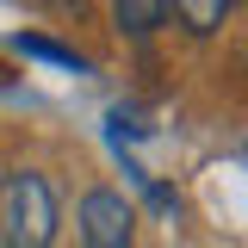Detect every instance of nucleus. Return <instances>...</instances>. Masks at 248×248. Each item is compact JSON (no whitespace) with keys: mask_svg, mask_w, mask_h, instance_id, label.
I'll use <instances>...</instances> for the list:
<instances>
[{"mask_svg":"<svg viewBox=\"0 0 248 248\" xmlns=\"http://www.w3.org/2000/svg\"><path fill=\"white\" fill-rule=\"evenodd\" d=\"M0 242L6 248H50L56 242V192L44 174L13 168L0 180Z\"/></svg>","mask_w":248,"mask_h":248,"instance_id":"obj_1","label":"nucleus"},{"mask_svg":"<svg viewBox=\"0 0 248 248\" xmlns=\"http://www.w3.org/2000/svg\"><path fill=\"white\" fill-rule=\"evenodd\" d=\"M0 87H6V68H0Z\"/></svg>","mask_w":248,"mask_h":248,"instance_id":"obj_7","label":"nucleus"},{"mask_svg":"<svg viewBox=\"0 0 248 248\" xmlns=\"http://www.w3.org/2000/svg\"><path fill=\"white\" fill-rule=\"evenodd\" d=\"M44 6H81V0H44Z\"/></svg>","mask_w":248,"mask_h":248,"instance_id":"obj_6","label":"nucleus"},{"mask_svg":"<svg viewBox=\"0 0 248 248\" xmlns=\"http://www.w3.org/2000/svg\"><path fill=\"white\" fill-rule=\"evenodd\" d=\"M230 6H236V0H168V13H174V25H180L186 37H211Z\"/></svg>","mask_w":248,"mask_h":248,"instance_id":"obj_4","label":"nucleus"},{"mask_svg":"<svg viewBox=\"0 0 248 248\" xmlns=\"http://www.w3.org/2000/svg\"><path fill=\"white\" fill-rule=\"evenodd\" d=\"M19 50L37 62H56V68H75V75H87V56H75V50H62V44H50V37H19Z\"/></svg>","mask_w":248,"mask_h":248,"instance_id":"obj_5","label":"nucleus"},{"mask_svg":"<svg viewBox=\"0 0 248 248\" xmlns=\"http://www.w3.org/2000/svg\"><path fill=\"white\" fill-rule=\"evenodd\" d=\"M75 223H81V248H137V205L118 186H93Z\"/></svg>","mask_w":248,"mask_h":248,"instance_id":"obj_2","label":"nucleus"},{"mask_svg":"<svg viewBox=\"0 0 248 248\" xmlns=\"http://www.w3.org/2000/svg\"><path fill=\"white\" fill-rule=\"evenodd\" d=\"M112 19H118L124 37H155V31L168 25V0H112Z\"/></svg>","mask_w":248,"mask_h":248,"instance_id":"obj_3","label":"nucleus"}]
</instances>
